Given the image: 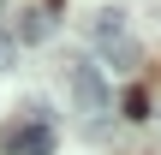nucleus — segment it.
<instances>
[{"label":"nucleus","instance_id":"nucleus-5","mask_svg":"<svg viewBox=\"0 0 161 155\" xmlns=\"http://www.w3.org/2000/svg\"><path fill=\"white\" fill-rule=\"evenodd\" d=\"M102 54H108V60H114L119 72H131V66H137V42H131V36H119V42H108Z\"/></svg>","mask_w":161,"mask_h":155},{"label":"nucleus","instance_id":"nucleus-2","mask_svg":"<svg viewBox=\"0 0 161 155\" xmlns=\"http://www.w3.org/2000/svg\"><path fill=\"white\" fill-rule=\"evenodd\" d=\"M48 149H54V131L42 119H24V125L6 131V155H48Z\"/></svg>","mask_w":161,"mask_h":155},{"label":"nucleus","instance_id":"nucleus-1","mask_svg":"<svg viewBox=\"0 0 161 155\" xmlns=\"http://www.w3.org/2000/svg\"><path fill=\"white\" fill-rule=\"evenodd\" d=\"M72 102H78V113H90V119L108 113V102H114V96H108V78H102L96 66H72Z\"/></svg>","mask_w":161,"mask_h":155},{"label":"nucleus","instance_id":"nucleus-6","mask_svg":"<svg viewBox=\"0 0 161 155\" xmlns=\"http://www.w3.org/2000/svg\"><path fill=\"white\" fill-rule=\"evenodd\" d=\"M0 66H12V36L0 30Z\"/></svg>","mask_w":161,"mask_h":155},{"label":"nucleus","instance_id":"nucleus-3","mask_svg":"<svg viewBox=\"0 0 161 155\" xmlns=\"http://www.w3.org/2000/svg\"><path fill=\"white\" fill-rule=\"evenodd\" d=\"M48 30H54V18H48V12H42V6H30V12H24V18H18V36H24V42H42V36H48Z\"/></svg>","mask_w":161,"mask_h":155},{"label":"nucleus","instance_id":"nucleus-4","mask_svg":"<svg viewBox=\"0 0 161 155\" xmlns=\"http://www.w3.org/2000/svg\"><path fill=\"white\" fill-rule=\"evenodd\" d=\"M119 36H125V12H114V6L96 12V42L108 48V42H119Z\"/></svg>","mask_w":161,"mask_h":155}]
</instances>
